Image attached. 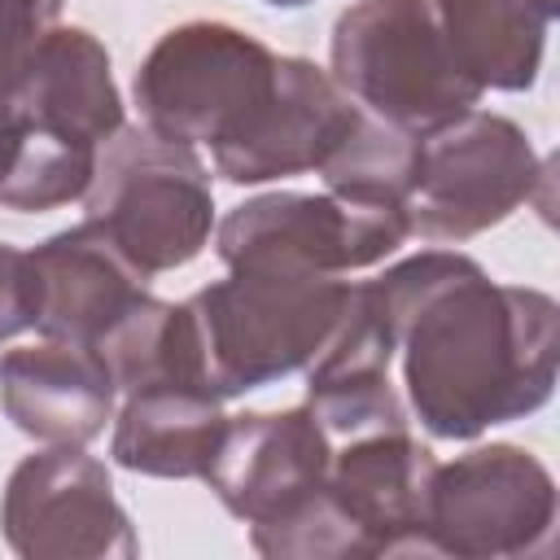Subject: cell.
I'll return each instance as SVG.
<instances>
[{"instance_id":"1","label":"cell","mask_w":560,"mask_h":560,"mask_svg":"<svg viewBox=\"0 0 560 560\" xmlns=\"http://www.w3.org/2000/svg\"><path fill=\"white\" fill-rule=\"evenodd\" d=\"M398 311L424 315L411 337V394L438 433L534 407L551 381V302L490 289L464 258H420L381 280Z\"/></svg>"},{"instance_id":"2","label":"cell","mask_w":560,"mask_h":560,"mask_svg":"<svg viewBox=\"0 0 560 560\" xmlns=\"http://www.w3.org/2000/svg\"><path fill=\"white\" fill-rule=\"evenodd\" d=\"M341 306L346 289L315 271L236 267L228 284L206 289L188 306L210 389L236 394L298 368Z\"/></svg>"},{"instance_id":"3","label":"cell","mask_w":560,"mask_h":560,"mask_svg":"<svg viewBox=\"0 0 560 560\" xmlns=\"http://www.w3.org/2000/svg\"><path fill=\"white\" fill-rule=\"evenodd\" d=\"M337 70L402 127L451 122L477 96L429 0H368L346 13L337 26Z\"/></svg>"},{"instance_id":"4","label":"cell","mask_w":560,"mask_h":560,"mask_svg":"<svg viewBox=\"0 0 560 560\" xmlns=\"http://www.w3.org/2000/svg\"><path fill=\"white\" fill-rule=\"evenodd\" d=\"M276 70V57L228 26H184L158 44L136 88L166 140H210L223 153L271 101Z\"/></svg>"},{"instance_id":"5","label":"cell","mask_w":560,"mask_h":560,"mask_svg":"<svg viewBox=\"0 0 560 560\" xmlns=\"http://www.w3.org/2000/svg\"><path fill=\"white\" fill-rule=\"evenodd\" d=\"M88 210L92 228H101L140 276L192 258L210 228V197L197 158L158 136H127L109 153Z\"/></svg>"},{"instance_id":"6","label":"cell","mask_w":560,"mask_h":560,"mask_svg":"<svg viewBox=\"0 0 560 560\" xmlns=\"http://www.w3.org/2000/svg\"><path fill=\"white\" fill-rule=\"evenodd\" d=\"M407 232L398 206L363 201H315V197H262L241 206L223 223V258L232 267H284V271H328L359 267L389 254Z\"/></svg>"},{"instance_id":"7","label":"cell","mask_w":560,"mask_h":560,"mask_svg":"<svg viewBox=\"0 0 560 560\" xmlns=\"http://www.w3.org/2000/svg\"><path fill=\"white\" fill-rule=\"evenodd\" d=\"M529 149L503 118H472L459 131L438 136L416 162L411 223L429 236H464L508 214L525 192Z\"/></svg>"},{"instance_id":"8","label":"cell","mask_w":560,"mask_h":560,"mask_svg":"<svg viewBox=\"0 0 560 560\" xmlns=\"http://www.w3.org/2000/svg\"><path fill=\"white\" fill-rule=\"evenodd\" d=\"M31 262L39 280L35 324L48 337L92 341L109 332L140 302V293L131 289V276L122 271L127 258L92 223L48 241L39 254H31Z\"/></svg>"},{"instance_id":"9","label":"cell","mask_w":560,"mask_h":560,"mask_svg":"<svg viewBox=\"0 0 560 560\" xmlns=\"http://www.w3.org/2000/svg\"><path fill=\"white\" fill-rule=\"evenodd\" d=\"M9 411L26 433L39 438H92L109 411V368L92 350H13L0 363Z\"/></svg>"},{"instance_id":"10","label":"cell","mask_w":560,"mask_h":560,"mask_svg":"<svg viewBox=\"0 0 560 560\" xmlns=\"http://www.w3.org/2000/svg\"><path fill=\"white\" fill-rule=\"evenodd\" d=\"M223 442L214 389L192 381H158L131 389L118 429V459L144 472H201Z\"/></svg>"},{"instance_id":"11","label":"cell","mask_w":560,"mask_h":560,"mask_svg":"<svg viewBox=\"0 0 560 560\" xmlns=\"http://www.w3.org/2000/svg\"><path fill=\"white\" fill-rule=\"evenodd\" d=\"M57 4L61 0H0V92L26 66L39 44V26L57 13Z\"/></svg>"},{"instance_id":"12","label":"cell","mask_w":560,"mask_h":560,"mask_svg":"<svg viewBox=\"0 0 560 560\" xmlns=\"http://www.w3.org/2000/svg\"><path fill=\"white\" fill-rule=\"evenodd\" d=\"M39 319V280H35V262L0 249V337L18 332L26 324Z\"/></svg>"},{"instance_id":"13","label":"cell","mask_w":560,"mask_h":560,"mask_svg":"<svg viewBox=\"0 0 560 560\" xmlns=\"http://www.w3.org/2000/svg\"><path fill=\"white\" fill-rule=\"evenodd\" d=\"M276 4H302V0H276Z\"/></svg>"}]
</instances>
